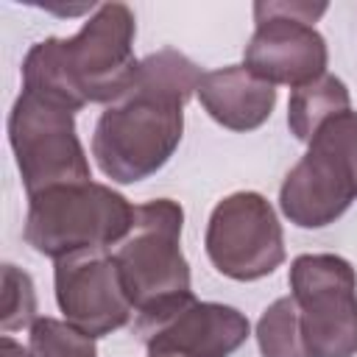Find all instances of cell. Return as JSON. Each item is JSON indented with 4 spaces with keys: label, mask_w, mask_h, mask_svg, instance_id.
I'll use <instances>...</instances> for the list:
<instances>
[{
    "label": "cell",
    "mask_w": 357,
    "mask_h": 357,
    "mask_svg": "<svg viewBox=\"0 0 357 357\" xmlns=\"http://www.w3.org/2000/svg\"><path fill=\"white\" fill-rule=\"evenodd\" d=\"M8 142L28 198L50 187L92 181L73 112L39 95L22 92L14 100L8 114Z\"/></svg>",
    "instance_id": "obj_6"
},
{
    "label": "cell",
    "mask_w": 357,
    "mask_h": 357,
    "mask_svg": "<svg viewBox=\"0 0 357 357\" xmlns=\"http://www.w3.org/2000/svg\"><path fill=\"white\" fill-rule=\"evenodd\" d=\"M0 357H33V354H31V349H22L14 337L6 335V337L0 340Z\"/></svg>",
    "instance_id": "obj_18"
},
{
    "label": "cell",
    "mask_w": 357,
    "mask_h": 357,
    "mask_svg": "<svg viewBox=\"0 0 357 357\" xmlns=\"http://www.w3.org/2000/svg\"><path fill=\"white\" fill-rule=\"evenodd\" d=\"M206 257L234 282H257L284 262V234L271 201L259 192H231L209 215Z\"/></svg>",
    "instance_id": "obj_8"
},
{
    "label": "cell",
    "mask_w": 357,
    "mask_h": 357,
    "mask_svg": "<svg viewBox=\"0 0 357 357\" xmlns=\"http://www.w3.org/2000/svg\"><path fill=\"white\" fill-rule=\"evenodd\" d=\"M148 357H167V354H148Z\"/></svg>",
    "instance_id": "obj_19"
},
{
    "label": "cell",
    "mask_w": 357,
    "mask_h": 357,
    "mask_svg": "<svg viewBox=\"0 0 357 357\" xmlns=\"http://www.w3.org/2000/svg\"><path fill=\"white\" fill-rule=\"evenodd\" d=\"M53 284L56 304L67 324L78 326L89 337L112 335L134 315L123 276L109 251H86L59 259Z\"/></svg>",
    "instance_id": "obj_9"
},
{
    "label": "cell",
    "mask_w": 357,
    "mask_h": 357,
    "mask_svg": "<svg viewBox=\"0 0 357 357\" xmlns=\"http://www.w3.org/2000/svg\"><path fill=\"white\" fill-rule=\"evenodd\" d=\"M181 204L153 198L137 206L131 231L112 251L137 312V335L195 301L190 265L181 251Z\"/></svg>",
    "instance_id": "obj_3"
},
{
    "label": "cell",
    "mask_w": 357,
    "mask_h": 357,
    "mask_svg": "<svg viewBox=\"0 0 357 357\" xmlns=\"http://www.w3.org/2000/svg\"><path fill=\"white\" fill-rule=\"evenodd\" d=\"M326 3H254V33L245 45L243 64L268 84L304 86L326 73V39L315 31L326 14Z\"/></svg>",
    "instance_id": "obj_7"
},
{
    "label": "cell",
    "mask_w": 357,
    "mask_h": 357,
    "mask_svg": "<svg viewBox=\"0 0 357 357\" xmlns=\"http://www.w3.org/2000/svg\"><path fill=\"white\" fill-rule=\"evenodd\" d=\"M257 346L262 357H312L301 335L293 296L276 298L257 321Z\"/></svg>",
    "instance_id": "obj_14"
},
{
    "label": "cell",
    "mask_w": 357,
    "mask_h": 357,
    "mask_svg": "<svg viewBox=\"0 0 357 357\" xmlns=\"http://www.w3.org/2000/svg\"><path fill=\"white\" fill-rule=\"evenodd\" d=\"M137 20L126 3H103L75 36H47L22 61V92L39 95L67 112L86 103L112 106L139 73L134 56Z\"/></svg>",
    "instance_id": "obj_2"
},
{
    "label": "cell",
    "mask_w": 357,
    "mask_h": 357,
    "mask_svg": "<svg viewBox=\"0 0 357 357\" xmlns=\"http://www.w3.org/2000/svg\"><path fill=\"white\" fill-rule=\"evenodd\" d=\"M201 67L162 47L139 61L131 89L103 109L92 131V156L117 184H137L162 170L184 134V106L198 92Z\"/></svg>",
    "instance_id": "obj_1"
},
{
    "label": "cell",
    "mask_w": 357,
    "mask_h": 357,
    "mask_svg": "<svg viewBox=\"0 0 357 357\" xmlns=\"http://www.w3.org/2000/svg\"><path fill=\"white\" fill-rule=\"evenodd\" d=\"M134 212L137 206L109 184H61L28 198L22 237L56 262L73 254L109 251L131 231Z\"/></svg>",
    "instance_id": "obj_4"
},
{
    "label": "cell",
    "mask_w": 357,
    "mask_h": 357,
    "mask_svg": "<svg viewBox=\"0 0 357 357\" xmlns=\"http://www.w3.org/2000/svg\"><path fill=\"white\" fill-rule=\"evenodd\" d=\"M248 318L229 304L190 301L170 318L139 332L148 354L167 357H231L248 337Z\"/></svg>",
    "instance_id": "obj_10"
},
{
    "label": "cell",
    "mask_w": 357,
    "mask_h": 357,
    "mask_svg": "<svg viewBox=\"0 0 357 357\" xmlns=\"http://www.w3.org/2000/svg\"><path fill=\"white\" fill-rule=\"evenodd\" d=\"M290 296L312 357H357V273L337 254H298Z\"/></svg>",
    "instance_id": "obj_5"
},
{
    "label": "cell",
    "mask_w": 357,
    "mask_h": 357,
    "mask_svg": "<svg viewBox=\"0 0 357 357\" xmlns=\"http://www.w3.org/2000/svg\"><path fill=\"white\" fill-rule=\"evenodd\" d=\"M343 112H351L349 89L337 75L324 73L321 78L293 89L287 100V126L298 142H310L324 123Z\"/></svg>",
    "instance_id": "obj_13"
},
{
    "label": "cell",
    "mask_w": 357,
    "mask_h": 357,
    "mask_svg": "<svg viewBox=\"0 0 357 357\" xmlns=\"http://www.w3.org/2000/svg\"><path fill=\"white\" fill-rule=\"evenodd\" d=\"M354 198L357 190L340 162L310 145L282 181L279 209L298 229H324L335 223Z\"/></svg>",
    "instance_id": "obj_11"
},
{
    "label": "cell",
    "mask_w": 357,
    "mask_h": 357,
    "mask_svg": "<svg viewBox=\"0 0 357 357\" xmlns=\"http://www.w3.org/2000/svg\"><path fill=\"white\" fill-rule=\"evenodd\" d=\"M307 145H315L335 156L357 190V112H343L332 117L318 128V134Z\"/></svg>",
    "instance_id": "obj_17"
},
{
    "label": "cell",
    "mask_w": 357,
    "mask_h": 357,
    "mask_svg": "<svg viewBox=\"0 0 357 357\" xmlns=\"http://www.w3.org/2000/svg\"><path fill=\"white\" fill-rule=\"evenodd\" d=\"M28 349L33 357H98L95 337L67 321H56L47 315L33 321Z\"/></svg>",
    "instance_id": "obj_15"
},
{
    "label": "cell",
    "mask_w": 357,
    "mask_h": 357,
    "mask_svg": "<svg viewBox=\"0 0 357 357\" xmlns=\"http://www.w3.org/2000/svg\"><path fill=\"white\" fill-rule=\"evenodd\" d=\"M195 95L204 112L229 131L259 128L276 106V86L254 75L245 64L204 73Z\"/></svg>",
    "instance_id": "obj_12"
},
{
    "label": "cell",
    "mask_w": 357,
    "mask_h": 357,
    "mask_svg": "<svg viewBox=\"0 0 357 357\" xmlns=\"http://www.w3.org/2000/svg\"><path fill=\"white\" fill-rule=\"evenodd\" d=\"M36 321V290L33 279L17 265H3V304H0V329L14 332L33 326Z\"/></svg>",
    "instance_id": "obj_16"
}]
</instances>
